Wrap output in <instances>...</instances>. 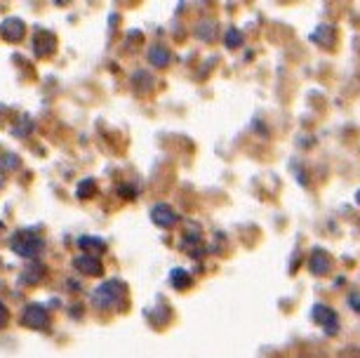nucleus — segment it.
<instances>
[{"label": "nucleus", "mask_w": 360, "mask_h": 358, "mask_svg": "<svg viewBox=\"0 0 360 358\" xmlns=\"http://www.w3.org/2000/svg\"><path fill=\"white\" fill-rule=\"evenodd\" d=\"M10 245L17 255L22 257H36V255L43 250V238L36 231H29V229H22L10 238Z\"/></svg>", "instance_id": "nucleus-1"}, {"label": "nucleus", "mask_w": 360, "mask_h": 358, "mask_svg": "<svg viewBox=\"0 0 360 358\" xmlns=\"http://www.w3.org/2000/svg\"><path fill=\"white\" fill-rule=\"evenodd\" d=\"M125 295V288L120 281H106L104 286H99L97 290H94V304H97L99 309L104 307H111V304H118L120 300H123Z\"/></svg>", "instance_id": "nucleus-2"}, {"label": "nucleus", "mask_w": 360, "mask_h": 358, "mask_svg": "<svg viewBox=\"0 0 360 358\" xmlns=\"http://www.w3.org/2000/svg\"><path fill=\"white\" fill-rule=\"evenodd\" d=\"M311 316H314V321L321 326L325 333L328 335H335L337 330H339V319H337V314H335V309H330V307H325V304H316L314 309H311Z\"/></svg>", "instance_id": "nucleus-3"}, {"label": "nucleus", "mask_w": 360, "mask_h": 358, "mask_svg": "<svg viewBox=\"0 0 360 358\" xmlns=\"http://www.w3.org/2000/svg\"><path fill=\"white\" fill-rule=\"evenodd\" d=\"M330 267H332L330 252H328V250H323V248H316L314 252H311V257H309L311 274H314V276H325V274L330 271Z\"/></svg>", "instance_id": "nucleus-4"}, {"label": "nucleus", "mask_w": 360, "mask_h": 358, "mask_svg": "<svg viewBox=\"0 0 360 358\" xmlns=\"http://www.w3.org/2000/svg\"><path fill=\"white\" fill-rule=\"evenodd\" d=\"M22 321H24V326H29V328H45L47 326V312H45V307H40V304H31V307H26L24 309V316H22Z\"/></svg>", "instance_id": "nucleus-5"}, {"label": "nucleus", "mask_w": 360, "mask_h": 358, "mask_svg": "<svg viewBox=\"0 0 360 358\" xmlns=\"http://www.w3.org/2000/svg\"><path fill=\"white\" fill-rule=\"evenodd\" d=\"M151 219H153V224H158L162 229H169L179 222V215H176L169 205H155L151 210Z\"/></svg>", "instance_id": "nucleus-6"}, {"label": "nucleus", "mask_w": 360, "mask_h": 358, "mask_svg": "<svg viewBox=\"0 0 360 358\" xmlns=\"http://www.w3.org/2000/svg\"><path fill=\"white\" fill-rule=\"evenodd\" d=\"M0 33L5 36V40L19 43V40L24 38V33H26V26H24V22H19V19H5L3 26H0Z\"/></svg>", "instance_id": "nucleus-7"}, {"label": "nucleus", "mask_w": 360, "mask_h": 358, "mask_svg": "<svg viewBox=\"0 0 360 358\" xmlns=\"http://www.w3.org/2000/svg\"><path fill=\"white\" fill-rule=\"evenodd\" d=\"M52 50H54V36L50 31H38L36 38H33V52H36V57L50 55Z\"/></svg>", "instance_id": "nucleus-8"}, {"label": "nucleus", "mask_w": 360, "mask_h": 358, "mask_svg": "<svg viewBox=\"0 0 360 358\" xmlns=\"http://www.w3.org/2000/svg\"><path fill=\"white\" fill-rule=\"evenodd\" d=\"M78 271H83L87 276H99L101 274V260L94 257V255H83V257L76 260Z\"/></svg>", "instance_id": "nucleus-9"}, {"label": "nucleus", "mask_w": 360, "mask_h": 358, "mask_svg": "<svg viewBox=\"0 0 360 358\" xmlns=\"http://www.w3.org/2000/svg\"><path fill=\"white\" fill-rule=\"evenodd\" d=\"M148 59H151L153 66H167L169 64V52L162 45H153L148 50Z\"/></svg>", "instance_id": "nucleus-10"}, {"label": "nucleus", "mask_w": 360, "mask_h": 358, "mask_svg": "<svg viewBox=\"0 0 360 358\" xmlns=\"http://www.w3.org/2000/svg\"><path fill=\"white\" fill-rule=\"evenodd\" d=\"M169 279H172L174 288H188V286H191V276H188L184 269H174Z\"/></svg>", "instance_id": "nucleus-11"}, {"label": "nucleus", "mask_w": 360, "mask_h": 358, "mask_svg": "<svg viewBox=\"0 0 360 358\" xmlns=\"http://www.w3.org/2000/svg\"><path fill=\"white\" fill-rule=\"evenodd\" d=\"M43 274H45V269L43 267H40V264H36V267H33V271H31V269H29V271H26L24 276H22V283H36L38 279H43Z\"/></svg>", "instance_id": "nucleus-12"}, {"label": "nucleus", "mask_w": 360, "mask_h": 358, "mask_svg": "<svg viewBox=\"0 0 360 358\" xmlns=\"http://www.w3.org/2000/svg\"><path fill=\"white\" fill-rule=\"evenodd\" d=\"M240 40H243V36H240V31H238V29H229L226 31V45L229 47H238V45H240Z\"/></svg>", "instance_id": "nucleus-13"}, {"label": "nucleus", "mask_w": 360, "mask_h": 358, "mask_svg": "<svg viewBox=\"0 0 360 358\" xmlns=\"http://www.w3.org/2000/svg\"><path fill=\"white\" fill-rule=\"evenodd\" d=\"M92 193H94V181L85 179L83 184L78 186V196H80V198H85V196H92Z\"/></svg>", "instance_id": "nucleus-14"}, {"label": "nucleus", "mask_w": 360, "mask_h": 358, "mask_svg": "<svg viewBox=\"0 0 360 358\" xmlns=\"http://www.w3.org/2000/svg\"><path fill=\"white\" fill-rule=\"evenodd\" d=\"M80 248H85V250H104V243L94 241V238H80Z\"/></svg>", "instance_id": "nucleus-15"}, {"label": "nucleus", "mask_w": 360, "mask_h": 358, "mask_svg": "<svg viewBox=\"0 0 360 358\" xmlns=\"http://www.w3.org/2000/svg\"><path fill=\"white\" fill-rule=\"evenodd\" d=\"M8 321H10V312H8V307H5V304L0 302V328L8 326Z\"/></svg>", "instance_id": "nucleus-16"}, {"label": "nucleus", "mask_w": 360, "mask_h": 358, "mask_svg": "<svg viewBox=\"0 0 360 358\" xmlns=\"http://www.w3.org/2000/svg\"><path fill=\"white\" fill-rule=\"evenodd\" d=\"M349 304H351L353 312H358V314H360V293H351V295H349Z\"/></svg>", "instance_id": "nucleus-17"}, {"label": "nucleus", "mask_w": 360, "mask_h": 358, "mask_svg": "<svg viewBox=\"0 0 360 358\" xmlns=\"http://www.w3.org/2000/svg\"><path fill=\"white\" fill-rule=\"evenodd\" d=\"M210 31H212V22H205V29H198V36L210 38Z\"/></svg>", "instance_id": "nucleus-18"}]
</instances>
